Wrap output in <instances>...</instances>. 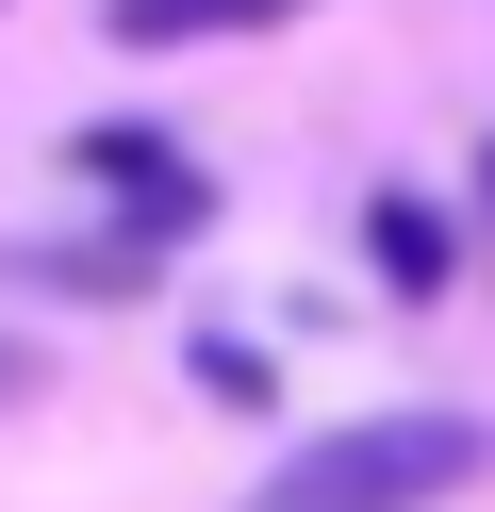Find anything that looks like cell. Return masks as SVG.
<instances>
[{
  "instance_id": "5b68a950",
  "label": "cell",
  "mask_w": 495,
  "mask_h": 512,
  "mask_svg": "<svg viewBox=\"0 0 495 512\" xmlns=\"http://www.w3.org/2000/svg\"><path fill=\"white\" fill-rule=\"evenodd\" d=\"M17 281H33V298H149L165 248H132V232H99V215H83V232H33Z\"/></svg>"
},
{
  "instance_id": "8992f818",
  "label": "cell",
  "mask_w": 495,
  "mask_h": 512,
  "mask_svg": "<svg viewBox=\"0 0 495 512\" xmlns=\"http://www.w3.org/2000/svg\"><path fill=\"white\" fill-rule=\"evenodd\" d=\"M182 380H198V397H231V413H264V397H281V364H264L248 331H182Z\"/></svg>"
},
{
  "instance_id": "277c9868",
  "label": "cell",
  "mask_w": 495,
  "mask_h": 512,
  "mask_svg": "<svg viewBox=\"0 0 495 512\" xmlns=\"http://www.w3.org/2000/svg\"><path fill=\"white\" fill-rule=\"evenodd\" d=\"M363 265H380V298H446L462 281V215H429L396 182V199H363Z\"/></svg>"
},
{
  "instance_id": "52a82bcc",
  "label": "cell",
  "mask_w": 495,
  "mask_h": 512,
  "mask_svg": "<svg viewBox=\"0 0 495 512\" xmlns=\"http://www.w3.org/2000/svg\"><path fill=\"white\" fill-rule=\"evenodd\" d=\"M462 265H495V133H479V166H462Z\"/></svg>"
},
{
  "instance_id": "6da1fadb",
  "label": "cell",
  "mask_w": 495,
  "mask_h": 512,
  "mask_svg": "<svg viewBox=\"0 0 495 512\" xmlns=\"http://www.w3.org/2000/svg\"><path fill=\"white\" fill-rule=\"evenodd\" d=\"M479 463H495L479 413L396 397V413H347V430H297L231 512H446V496H479Z\"/></svg>"
},
{
  "instance_id": "3957f363",
  "label": "cell",
  "mask_w": 495,
  "mask_h": 512,
  "mask_svg": "<svg viewBox=\"0 0 495 512\" xmlns=\"http://www.w3.org/2000/svg\"><path fill=\"white\" fill-rule=\"evenodd\" d=\"M314 0H99L116 50H248V34H297Z\"/></svg>"
},
{
  "instance_id": "7a4b0ae2",
  "label": "cell",
  "mask_w": 495,
  "mask_h": 512,
  "mask_svg": "<svg viewBox=\"0 0 495 512\" xmlns=\"http://www.w3.org/2000/svg\"><path fill=\"white\" fill-rule=\"evenodd\" d=\"M66 182H83V215L132 232V248L215 232V166H198L182 133H149V116H83V133H66Z\"/></svg>"
},
{
  "instance_id": "ba28073f",
  "label": "cell",
  "mask_w": 495,
  "mask_h": 512,
  "mask_svg": "<svg viewBox=\"0 0 495 512\" xmlns=\"http://www.w3.org/2000/svg\"><path fill=\"white\" fill-rule=\"evenodd\" d=\"M50 397V364H33V331H0V413H33Z\"/></svg>"
}]
</instances>
